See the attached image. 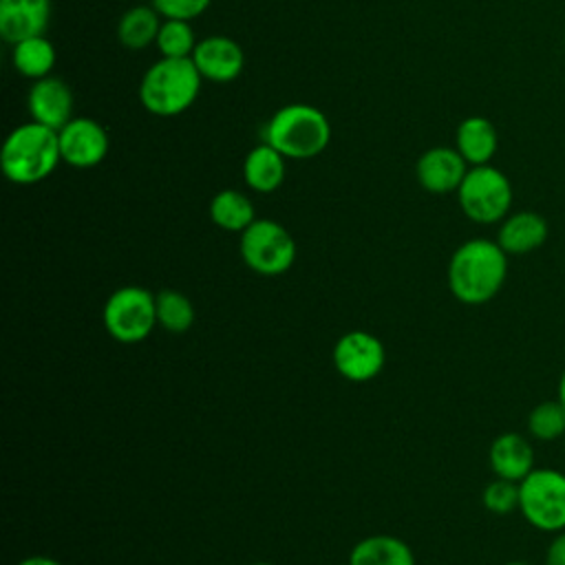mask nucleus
Masks as SVG:
<instances>
[{"instance_id":"f257e3e1","label":"nucleus","mask_w":565,"mask_h":565,"mask_svg":"<svg viewBox=\"0 0 565 565\" xmlns=\"http://www.w3.org/2000/svg\"><path fill=\"white\" fill-rule=\"evenodd\" d=\"M508 276V254L497 241L470 238L448 260V289L463 305L492 300Z\"/></svg>"},{"instance_id":"f03ea898","label":"nucleus","mask_w":565,"mask_h":565,"mask_svg":"<svg viewBox=\"0 0 565 565\" xmlns=\"http://www.w3.org/2000/svg\"><path fill=\"white\" fill-rule=\"evenodd\" d=\"M62 163L57 130L38 121L13 128L0 150L4 177L15 185H33L49 179Z\"/></svg>"},{"instance_id":"7ed1b4c3","label":"nucleus","mask_w":565,"mask_h":565,"mask_svg":"<svg viewBox=\"0 0 565 565\" xmlns=\"http://www.w3.org/2000/svg\"><path fill=\"white\" fill-rule=\"evenodd\" d=\"M203 77L192 57H159L139 82V102L154 117H177L194 106Z\"/></svg>"},{"instance_id":"20e7f679","label":"nucleus","mask_w":565,"mask_h":565,"mask_svg":"<svg viewBox=\"0 0 565 565\" xmlns=\"http://www.w3.org/2000/svg\"><path fill=\"white\" fill-rule=\"evenodd\" d=\"M263 141L274 146L285 159H313L331 141V124L311 104H285L267 119Z\"/></svg>"},{"instance_id":"39448f33","label":"nucleus","mask_w":565,"mask_h":565,"mask_svg":"<svg viewBox=\"0 0 565 565\" xmlns=\"http://www.w3.org/2000/svg\"><path fill=\"white\" fill-rule=\"evenodd\" d=\"M512 196L510 179L492 163L470 166L457 190L461 212L479 225L501 223L510 214Z\"/></svg>"},{"instance_id":"423d86ee","label":"nucleus","mask_w":565,"mask_h":565,"mask_svg":"<svg viewBox=\"0 0 565 565\" xmlns=\"http://www.w3.org/2000/svg\"><path fill=\"white\" fill-rule=\"evenodd\" d=\"M519 510L541 532L565 530V475L554 468H534L519 481Z\"/></svg>"},{"instance_id":"0eeeda50","label":"nucleus","mask_w":565,"mask_h":565,"mask_svg":"<svg viewBox=\"0 0 565 565\" xmlns=\"http://www.w3.org/2000/svg\"><path fill=\"white\" fill-rule=\"evenodd\" d=\"M238 252L243 263L260 276H280L296 260V241L287 227L274 218H256L241 232Z\"/></svg>"},{"instance_id":"6e6552de","label":"nucleus","mask_w":565,"mask_h":565,"mask_svg":"<svg viewBox=\"0 0 565 565\" xmlns=\"http://www.w3.org/2000/svg\"><path fill=\"white\" fill-rule=\"evenodd\" d=\"M102 320L113 340L121 344L141 342L157 327L154 294L137 285L119 287L108 296Z\"/></svg>"},{"instance_id":"1a4fd4ad","label":"nucleus","mask_w":565,"mask_h":565,"mask_svg":"<svg viewBox=\"0 0 565 565\" xmlns=\"http://www.w3.org/2000/svg\"><path fill=\"white\" fill-rule=\"evenodd\" d=\"M57 137L62 163L77 170L99 166L110 150L108 130L90 117H73L66 126L57 130Z\"/></svg>"},{"instance_id":"9d476101","label":"nucleus","mask_w":565,"mask_h":565,"mask_svg":"<svg viewBox=\"0 0 565 565\" xmlns=\"http://www.w3.org/2000/svg\"><path fill=\"white\" fill-rule=\"evenodd\" d=\"M386 362V351L380 338L355 329L344 333L333 347L335 371L351 382H369L380 375Z\"/></svg>"},{"instance_id":"9b49d317","label":"nucleus","mask_w":565,"mask_h":565,"mask_svg":"<svg viewBox=\"0 0 565 565\" xmlns=\"http://www.w3.org/2000/svg\"><path fill=\"white\" fill-rule=\"evenodd\" d=\"M468 168L470 166L455 146H435L419 154L415 163V177L426 192L450 194L459 190Z\"/></svg>"},{"instance_id":"f8f14e48","label":"nucleus","mask_w":565,"mask_h":565,"mask_svg":"<svg viewBox=\"0 0 565 565\" xmlns=\"http://www.w3.org/2000/svg\"><path fill=\"white\" fill-rule=\"evenodd\" d=\"M192 62L205 82L227 84L243 73L245 53L241 44L227 35H207L199 40Z\"/></svg>"},{"instance_id":"ddd939ff","label":"nucleus","mask_w":565,"mask_h":565,"mask_svg":"<svg viewBox=\"0 0 565 565\" xmlns=\"http://www.w3.org/2000/svg\"><path fill=\"white\" fill-rule=\"evenodd\" d=\"M73 104L75 99L71 86L55 75L35 79L26 95V110L31 115V121H38L53 130H60L73 119Z\"/></svg>"},{"instance_id":"4468645a","label":"nucleus","mask_w":565,"mask_h":565,"mask_svg":"<svg viewBox=\"0 0 565 565\" xmlns=\"http://www.w3.org/2000/svg\"><path fill=\"white\" fill-rule=\"evenodd\" d=\"M51 22V0H0V35L7 44L44 35Z\"/></svg>"},{"instance_id":"2eb2a0df","label":"nucleus","mask_w":565,"mask_h":565,"mask_svg":"<svg viewBox=\"0 0 565 565\" xmlns=\"http://www.w3.org/2000/svg\"><path fill=\"white\" fill-rule=\"evenodd\" d=\"M547 221L532 210L510 212L497 230V243L508 256H523L539 249L547 241Z\"/></svg>"},{"instance_id":"dca6fc26","label":"nucleus","mask_w":565,"mask_h":565,"mask_svg":"<svg viewBox=\"0 0 565 565\" xmlns=\"http://www.w3.org/2000/svg\"><path fill=\"white\" fill-rule=\"evenodd\" d=\"M488 461L494 477L523 481L536 466H534V450L532 444L519 433H501L492 439L488 450Z\"/></svg>"},{"instance_id":"f3484780","label":"nucleus","mask_w":565,"mask_h":565,"mask_svg":"<svg viewBox=\"0 0 565 565\" xmlns=\"http://www.w3.org/2000/svg\"><path fill=\"white\" fill-rule=\"evenodd\" d=\"M455 148L468 166H486L499 150V132L483 115H470L455 130Z\"/></svg>"},{"instance_id":"a211bd4d","label":"nucleus","mask_w":565,"mask_h":565,"mask_svg":"<svg viewBox=\"0 0 565 565\" xmlns=\"http://www.w3.org/2000/svg\"><path fill=\"white\" fill-rule=\"evenodd\" d=\"M287 159L267 141L254 146L243 161V179L249 190L269 194L276 192L287 174Z\"/></svg>"},{"instance_id":"6ab92c4d","label":"nucleus","mask_w":565,"mask_h":565,"mask_svg":"<svg viewBox=\"0 0 565 565\" xmlns=\"http://www.w3.org/2000/svg\"><path fill=\"white\" fill-rule=\"evenodd\" d=\"M161 13L152 4H135L117 20V42L128 51H141L157 42L161 29Z\"/></svg>"},{"instance_id":"aec40b11","label":"nucleus","mask_w":565,"mask_h":565,"mask_svg":"<svg viewBox=\"0 0 565 565\" xmlns=\"http://www.w3.org/2000/svg\"><path fill=\"white\" fill-rule=\"evenodd\" d=\"M349 565H415V556L406 541L391 534H373L353 545Z\"/></svg>"},{"instance_id":"412c9836","label":"nucleus","mask_w":565,"mask_h":565,"mask_svg":"<svg viewBox=\"0 0 565 565\" xmlns=\"http://www.w3.org/2000/svg\"><path fill=\"white\" fill-rule=\"evenodd\" d=\"M57 53L53 42L46 35L26 38L11 46V64L18 71V75L35 82L42 77H49L55 68Z\"/></svg>"},{"instance_id":"4be33fe9","label":"nucleus","mask_w":565,"mask_h":565,"mask_svg":"<svg viewBox=\"0 0 565 565\" xmlns=\"http://www.w3.org/2000/svg\"><path fill=\"white\" fill-rule=\"evenodd\" d=\"M210 218L225 232H245L254 221V203L238 190H221L210 201Z\"/></svg>"},{"instance_id":"5701e85b","label":"nucleus","mask_w":565,"mask_h":565,"mask_svg":"<svg viewBox=\"0 0 565 565\" xmlns=\"http://www.w3.org/2000/svg\"><path fill=\"white\" fill-rule=\"evenodd\" d=\"M157 305V324L170 333H185L194 322L192 300L177 289H161L154 294Z\"/></svg>"},{"instance_id":"b1692460","label":"nucleus","mask_w":565,"mask_h":565,"mask_svg":"<svg viewBox=\"0 0 565 565\" xmlns=\"http://www.w3.org/2000/svg\"><path fill=\"white\" fill-rule=\"evenodd\" d=\"M199 38L190 20H166L157 33V51L161 57H192Z\"/></svg>"},{"instance_id":"393cba45","label":"nucleus","mask_w":565,"mask_h":565,"mask_svg":"<svg viewBox=\"0 0 565 565\" xmlns=\"http://www.w3.org/2000/svg\"><path fill=\"white\" fill-rule=\"evenodd\" d=\"M527 433L539 441L565 437V406L558 399L536 404L527 415Z\"/></svg>"},{"instance_id":"a878e982","label":"nucleus","mask_w":565,"mask_h":565,"mask_svg":"<svg viewBox=\"0 0 565 565\" xmlns=\"http://www.w3.org/2000/svg\"><path fill=\"white\" fill-rule=\"evenodd\" d=\"M483 508L492 514H510L519 510V483L494 477L481 492Z\"/></svg>"},{"instance_id":"bb28decb","label":"nucleus","mask_w":565,"mask_h":565,"mask_svg":"<svg viewBox=\"0 0 565 565\" xmlns=\"http://www.w3.org/2000/svg\"><path fill=\"white\" fill-rule=\"evenodd\" d=\"M150 4L166 20H196L207 11L212 0H150Z\"/></svg>"},{"instance_id":"cd10ccee","label":"nucleus","mask_w":565,"mask_h":565,"mask_svg":"<svg viewBox=\"0 0 565 565\" xmlns=\"http://www.w3.org/2000/svg\"><path fill=\"white\" fill-rule=\"evenodd\" d=\"M545 565H565V530L556 532L545 550Z\"/></svg>"},{"instance_id":"c85d7f7f","label":"nucleus","mask_w":565,"mask_h":565,"mask_svg":"<svg viewBox=\"0 0 565 565\" xmlns=\"http://www.w3.org/2000/svg\"><path fill=\"white\" fill-rule=\"evenodd\" d=\"M18 565H62L60 561L51 558V556H44V554H35V556H26L22 558Z\"/></svg>"},{"instance_id":"c756f323","label":"nucleus","mask_w":565,"mask_h":565,"mask_svg":"<svg viewBox=\"0 0 565 565\" xmlns=\"http://www.w3.org/2000/svg\"><path fill=\"white\" fill-rule=\"evenodd\" d=\"M556 399L565 406V371L561 373V377H558V386H556Z\"/></svg>"},{"instance_id":"7c9ffc66","label":"nucleus","mask_w":565,"mask_h":565,"mask_svg":"<svg viewBox=\"0 0 565 565\" xmlns=\"http://www.w3.org/2000/svg\"><path fill=\"white\" fill-rule=\"evenodd\" d=\"M505 565H527V563H523V561H510V563H505Z\"/></svg>"},{"instance_id":"2f4dec72","label":"nucleus","mask_w":565,"mask_h":565,"mask_svg":"<svg viewBox=\"0 0 565 565\" xmlns=\"http://www.w3.org/2000/svg\"><path fill=\"white\" fill-rule=\"evenodd\" d=\"M254 565H271V563H254Z\"/></svg>"},{"instance_id":"473e14b6","label":"nucleus","mask_w":565,"mask_h":565,"mask_svg":"<svg viewBox=\"0 0 565 565\" xmlns=\"http://www.w3.org/2000/svg\"><path fill=\"white\" fill-rule=\"evenodd\" d=\"M563 46H565V40H563Z\"/></svg>"},{"instance_id":"72a5a7b5","label":"nucleus","mask_w":565,"mask_h":565,"mask_svg":"<svg viewBox=\"0 0 565 565\" xmlns=\"http://www.w3.org/2000/svg\"><path fill=\"white\" fill-rule=\"evenodd\" d=\"M563 441H565V437H563Z\"/></svg>"}]
</instances>
